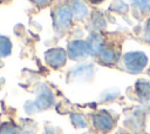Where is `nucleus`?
Segmentation results:
<instances>
[{"label":"nucleus","instance_id":"nucleus-2","mask_svg":"<svg viewBox=\"0 0 150 134\" xmlns=\"http://www.w3.org/2000/svg\"><path fill=\"white\" fill-rule=\"evenodd\" d=\"M114 116L107 110H100L93 115V125L96 130L101 133H108L115 127Z\"/></svg>","mask_w":150,"mask_h":134},{"label":"nucleus","instance_id":"nucleus-6","mask_svg":"<svg viewBox=\"0 0 150 134\" xmlns=\"http://www.w3.org/2000/svg\"><path fill=\"white\" fill-rule=\"evenodd\" d=\"M135 92L138 99L145 103L150 102V82L145 80H139L135 85Z\"/></svg>","mask_w":150,"mask_h":134},{"label":"nucleus","instance_id":"nucleus-8","mask_svg":"<svg viewBox=\"0 0 150 134\" xmlns=\"http://www.w3.org/2000/svg\"><path fill=\"white\" fill-rule=\"evenodd\" d=\"M143 125H144L143 118H142V115H141L138 112H135L132 115H130V116L125 120V126H127L129 129L134 130V132L141 130V129L143 128Z\"/></svg>","mask_w":150,"mask_h":134},{"label":"nucleus","instance_id":"nucleus-3","mask_svg":"<svg viewBox=\"0 0 150 134\" xmlns=\"http://www.w3.org/2000/svg\"><path fill=\"white\" fill-rule=\"evenodd\" d=\"M71 15H73V11L69 6H61L59 7L55 13H54V25L56 29H63L67 28V26L69 25L70 20H71Z\"/></svg>","mask_w":150,"mask_h":134},{"label":"nucleus","instance_id":"nucleus-18","mask_svg":"<svg viewBox=\"0 0 150 134\" xmlns=\"http://www.w3.org/2000/svg\"><path fill=\"white\" fill-rule=\"evenodd\" d=\"M46 134H61V133H59L56 129H54V128H47L46 129Z\"/></svg>","mask_w":150,"mask_h":134},{"label":"nucleus","instance_id":"nucleus-10","mask_svg":"<svg viewBox=\"0 0 150 134\" xmlns=\"http://www.w3.org/2000/svg\"><path fill=\"white\" fill-rule=\"evenodd\" d=\"M71 11L75 14V16H77L79 19H81V18H83V16H86L88 14V8L81 0H74L73 1Z\"/></svg>","mask_w":150,"mask_h":134},{"label":"nucleus","instance_id":"nucleus-14","mask_svg":"<svg viewBox=\"0 0 150 134\" xmlns=\"http://www.w3.org/2000/svg\"><path fill=\"white\" fill-rule=\"evenodd\" d=\"M111 8L117 11V12H120V13H124L125 11H128V5L125 2H123V1H121V0H116L111 5Z\"/></svg>","mask_w":150,"mask_h":134},{"label":"nucleus","instance_id":"nucleus-13","mask_svg":"<svg viewBox=\"0 0 150 134\" xmlns=\"http://www.w3.org/2000/svg\"><path fill=\"white\" fill-rule=\"evenodd\" d=\"M0 134H16V127L12 122H5L0 127Z\"/></svg>","mask_w":150,"mask_h":134},{"label":"nucleus","instance_id":"nucleus-20","mask_svg":"<svg viewBox=\"0 0 150 134\" xmlns=\"http://www.w3.org/2000/svg\"><path fill=\"white\" fill-rule=\"evenodd\" d=\"M0 1H9V0H0Z\"/></svg>","mask_w":150,"mask_h":134},{"label":"nucleus","instance_id":"nucleus-16","mask_svg":"<svg viewBox=\"0 0 150 134\" xmlns=\"http://www.w3.org/2000/svg\"><path fill=\"white\" fill-rule=\"evenodd\" d=\"M145 40L150 43V19L146 21V27H145Z\"/></svg>","mask_w":150,"mask_h":134},{"label":"nucleus","instance_id":"nucleus-7","mask_svg":"<svg viewBox=\"0 0 150 134\" xmlns=\"http://www.w3.org/2000/svg\"><path fill=\"white\" fill-rule=\"evenodd\" d=\"M87 42H88V46H89L90 55H96L98 53H102L104 42H103V39L98 34H93Z\"/></svg>","mask_w":150,"mask_h":134},{"label":"nucleus","instance_id":"nucleus-21","mask_svg":"<svg viewBox=\"0 0 150 134\" xmlns=\"http://www.w3.org/2000/svg\"><path fill=\"white\" fill-rule=\"evenodd\" d=\"M149 74H150V71H149Z\"/></svg>","mask_w":150,"mask_h":134},{"label":"nucleus","instance_id":"nucleus-19","mask_svg":"<svg viewBox=\"0 0 150 134\" xmlns=\"http://www.w3.org/2000/svg\"><path fill=\"white\" fill-rule=\"evenodd\" d=\"M89 1H91L93 4H98V2H102L103 0H89Z\"/></svg>","mask_w":150,"mask_h":134},{"label":"nucleus","instance_id":"nucleus-4","mask_svg":"<svg viewBox=\"0 0 150 134\" xmlns=\"http://www.w3.org/2000/svg\"><path fill=\"white\" fill-rule=\"evenodd\" d=\"M68 54L74 60L90 55L88 42L83 41V40H75V41L70 42V45L68 47Z\"/></svg>","mask_w":150,"mask_h":134},{"label":"nucleus","instance_id":"nucleus-15","mask_svg":"<svg viewBox=\"0 0 150 134\" xmlns=\"http://www.w3.org/2000/svg\"><path fill=\"white\" fill-rule=\"evenodd\" d=\"M135 5H137L139 8L144 9V11H149L150 9V0H131Z\"/></svg>","mask_w":150,"mask_h":134},{"label":"nucleus","instance_id":"nucleus-12","mask_svg":"<svg viewBox=\"0 0 150 134\" xmlns=\"http://www.w3.org/2000/svg\"><path fill=\"white\" fill-rule=\"evenodd\" d=\"M11 46L12 45H11L9 40L5 36L0 35V55L1 56H6L11 53V48H12Z\"/></svg>","mask_w":150,"mask_h":134},{"label":"nucleus","instance_id":"nucleus-11","mask_svg":"<svg viewBox=\"0 0 150 134\" xmlns=\"http://www.w3.org/2000/svg\"><path fill=\"white\" fill-rule=\"evenodd\" d=\"M70 119H71V123L76 128H84V127H87V121L83 118V115L77 114V113H73V114H70Z\"/></svg>","mask_w":150,"mask_h":134},{"label":"nucleus","instance_id":"nucleus-17","mask_svg":"<svg viewBox=\"0 0 150 134\" xmlns=\"http://www.w3.org/2000/svg\"><path fill=\"white\" fill-rule=\"evenodd\" d=\"M36 5H40V6H45V5H47L48 4V1L49 0H33Z\"/></svg>","mask_w":150,"mask_h":134},{"label":"nucleus","instance_id":"nucleus-1","mask_svg":"<svg viewBox=\"0 0 150 134\" xmlns=\"http://www.w3.org/2000/svg\"><path fill=\"white\" fill-rule=\"evenodd\" d=\"M148 58L142 52H129L123 58V63L128 72L139 73L146 65Z\"/></svg>","mask_w":150,"mask_h":134},{"label":"nucleus","instance_id":"nucleus-5","mask_svg":"<svg viewBox=\"0 0 150 134\" xmlns=\"http://www.w3.org/2000/svg\"><path fill=\"white\" fill-rule=\"evenodd\" d=\"M46 61L54 68L61 67L66 63V52L61 48H53L46 53Z\"/></svg>","mask_w":150,"mask_h":134},{"label":"nucleus","instance_id":"nucleus-9","mask_svg":"<svg viewBox=\"0 0 150 134\" xmlns=\"http://www.w3.org/2000/svg\"><path fill=\"white\" fill-rule=\"evenodd\" d=\"M118 60V53L112 48H107L101 53V61L105 65H114Z\"/></svg>","mask_w":150,"mask_h":134}]
</instances>
